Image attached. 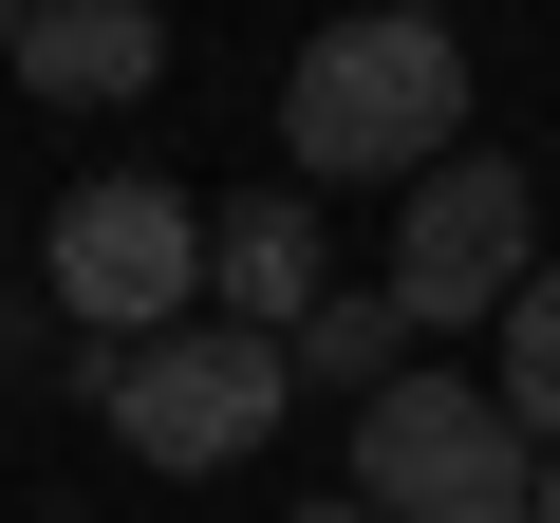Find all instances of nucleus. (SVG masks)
<instances>
[{
	"instance_id": "obj_4",
	"label": "nucleus",
	"mask_w": 560,
	"mask_h": 523,
	"mask_svg": "<svg viewBox=\"0 0 560 523\" xmlns=\"http://www.w3.org/2000/svg\"><path fill=\"white\" fill-rule=\"evenodd\" d=\"M187 300H206V206L150 187V168H94L57 206V318H94V356H113V337H150Z\"/></svg>"
},
{
	"instance_id": "obj_11",
	"label": "nucleus",
	"mask_w": 560,
	"mask_h": 523,
	"mask_svg": "<svg viewBox=\"0 0 560 523\" xmlns=\"http://www.w3.org/2000/svg\"><path fill=\"white\" fill-rule=\"evenodd\" d=\"M280 523H374V504H355V486H337V504H280Z\"/></svg>"
},
{
	"instance_id": "obj_10",
	"label": "nucleus",
	"mask_w": 560,
	"mask_h": 523,
	"mask_svg": "<svg viewBox=\"0 0 560 523\" xmlns=\"http://www.w3.org/2000/svg\"><path fill=\"white\" fill-rule=\"evenodd\" d=\"M523 523H560V430H541V467H523Z\"/></svg>"
},
{
	"instance_id": "obj_8",
	"label": "nucleus",
	"mask_w": 560,
	"mask_h": 523,
	"mask_svg": "<svg viewBox=\"0 0 560 523\" xmlns=\"http://www.w3.org/2000/svg\"><path fill=\"white\" fill-rule=\"evenodd\" d=\"M280 356H300V374H337V393H374V374L411 356V300H393V281H374V300H337V281H318L300 318H280Z\"/></svg>"
},
{
	"instance_id": "obj_6",
	"label": "nucleus",
	"mask_w": 560,
	"mask_h": 523,
	"mask_svg": "<svg viewBox=\"0 0 560 523\" xmlns=\"http://www.w3.org/2000/svg\"><path fill=\"white\" fill-rule=\"evenodd\" d=\"M20 94H57V113H113V94H150L168 75V20L150 0H20Z\"/></svg>"
},
{
	"instance_id": "obj_3",
	"label": "nucleus",
	"mask_w": 560,
	"mask_h": 523,
	"mask_svg": "<svg viewBox=\"0 0 560 523\" xmlns=\"http://www.w3.org/2000/svg\"><path fill=\"white\" fill-rule=\"evenodd\" d=\"M523 467H541V430L504 411V393H467V374H374L355 393V504L374 523H523Z\"/></svg>"
},
{
	"instance_id": "obj_1",
	"label": "nucleus",
	"mask_w": 560,
	"mask_h": 523,
	"mask_svg": "<svg viewBox=\"0 0 560 523\" xmlns=\"http://www.w3.org/2000/svg\"><path fill=\"white\" fill-rule=\"evenodd\" d=\"M280 150L318 187H411L430 150H467V38L374 0V20H318L300 75H280Z\"/></svg>"
},
{
	"instance_id": "obj_7",
	"label": "nucleus",
	"mask_w": 560,
	"mask_h": 523,
	"mask_svg": "<svg viewBox=\"0 0 560 523\" xmlns=\"http://www.w3.org/2000/svg\"><path fill=\"white\" fill-rule=\"evenodd\" d=\"M318 281H337V243H318V187H243V206L206 224V300H224V318H261V337H280Z\"/></svg>"
},
{
	"instance_id": "obj_12",
	"label": "nucleus",
	"mask_w": 560,
	"mask_h": 523,
	"mask_svg": "<svg viewBox=\"0 0 560 523\" xmlns=\"http://www.w3.org/2000/svg\"><path fill=\"white\" fill-rule=\"evenodd\" d=\"M0 38H20V0H0Z\"/></svg>"
},
{
	"instance_id": "obj_2",
	"label": "nucleus",
	"mask_w": 560,
	"mask_h": 523,
	"mask_svg": "<svg viewBox=\"0 0 560 523\" xmlns=\"http://www.w3.org/2000/svg\"><path fill=\"white\" fill-rule=\"evenodd\" d=\"M94 393H113V449L131 467H187V486H224L261 430H280V393H300V356H280L261 318H150V337H113L94 356Z\"/></svg>"
},
{
	"instance_id": "obj_9",
	"label": "nucleus",
	"mask_w": 560,
	"mask_h": 523,
	"mask_svg": "<svg viewBox=\"0 0 560 523\" xmlns=\"http://www.w3.org/2000/svg\"><path fill=\"white\" fill-rule=\"evenodd\" d=\"M486 337H504V411H523V430H560V262H523Z\"/></svg>"
},
{
	"instance_id": "obj_5",
	"label": "nucleus",
	"mask_w": 560,
	"mask_h": 523,
	"mask_svg": "<svg viewBox=\"0 0 560 523\" xmlns=\"http://www.w3.org/2000/svg\"><path fill=\"white\" fill-rule=\"evenodd\" d=\"M541 262V206H523V168H486V150H430L411 187H393V300H411V337L430 318H504V281Z\"/></svg>"
}]
</instances>
